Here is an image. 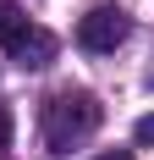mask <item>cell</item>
Wrapping results in <instances>:
<instances>
[{
	"label": "cell",
	"mask_w": 154,
	"mask_h": 160,
	"mask_svg": "<svg viewBox=\"0 0 154 160\" xmlns=\"http://www.w3.org/2000/svg\"><path fill=\"white\" fill-rule=\"evenodd\" d=\"M11 55H17V66H22V72H39V66L55 61V39H50L44 28H28V33L11 44Z\"/></svg>",
	"instance_id": "obj_3"
},
{
	"label": "cell",
	"mask_w": 154,
	"mask_h": 160,
	"mask_svg": "<svg viewBox=\"0 0 154 160\" xmlns=\"http://www.w3.org/2000/svg\"><path fill=\"white\" fill-rule=\"evenodd\" d=\"M99 122H105V105L94 94H83V88H61V94L44 99V138H50V149H72L83 138H94Z\"/></svg>",
	"instance_id": "obj_1"
},
{
	"label": "cell",
	"mask_w": 154,
	"mask_h": 160,
	"mask_svg": "<svg viewBox=\"0 0 154 160\" xmlns=\"http://www.w3.org/2000/svg\"><path fill=\"white\" fill-rule=\"evenodd\" d=\"M6 138H11V116L0 111V144H6Z\"/></svg>",
	"instance_id": "obj_7"
},
{
	"label": "cell",
	"mask_w": 154,
	"mask_h": 160,
	"mask_svg": "<svg viewBox=\"0 0 154 160\" xmlns=\"http://www.w3.org/2000/svg\"><path fill=\"white\" fill-rule=\"evenodd\" d=\"M22 33H28V17H22V6H17V0H0V50H11Z\"/></svg>",
	"instance_id": "obj_4"
},
{
	"label": "cell",
	"mask_w": 154,
	"mask_h": 160,
	"mask_svg": "<svg viewBox=\"0 0 154 160\" xmlns=\"http://www.w3.org/2000/svg\"><path fill=\"white\" fill-rule=\"evenodd\" d=\"M94 160H132V149H110V155H94Z\"/></svg>",
	"instance_id": "obj_6"
},
{
	"label": "cell",
	"mask_w": 154,
	"mask_h": 160,
	"mask_svg": "<svg viewBox=\"0 0 154 160\" xmlns=\"http://www.w3.org/2000/svg\"><path fill=\"white\" fill-rule=\"evenodd\" d=\"M132 138H138V144H154V116H143V122H138V132H132Z\"/></svg>",
	"instance_id": "obj_5"
},
{
	"label": "cell",
	"mask_w": 154,
	"mask_h": 160,
	"mask_svg": "<svg viewBox=\"0 0 154 160\" xmlns=\"http://www.w3.org/2000/svg\"><path fill=\"white\" fill-rule=\"evenodd\" d=\"M132 33V17L121 11V6H94L83 22H77V44L83 50H94V55H105V50H116Z\"/></svg>",
	"instance_id": "obj_2"
}]
</instances>
